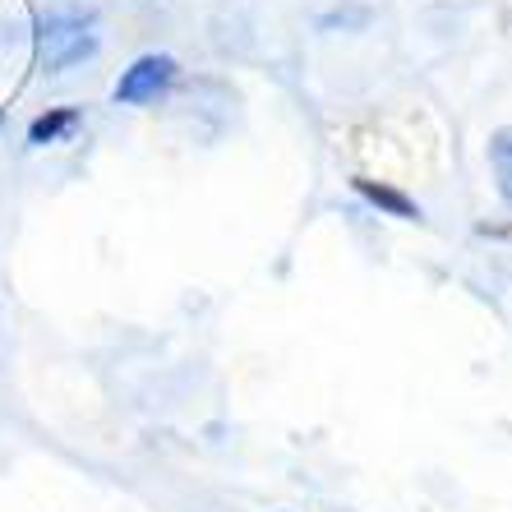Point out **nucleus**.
Wrapping results in <instances>:
<instances>
[{
	"label": "nucleus",
	"instance_id": "obj_3",
	"mask_svg": "<svg viewBox=\"0 0 512 512\" xmlns=\"http://www.w3.org/2000/svg\"><path fill=\"white\" fill-rule=\"evenodd\" d=\"M356 194L370 208H379L383 217H397V222H420V203L411 199V194H402L397 185H383V180H356Z\"/></svg>",
	"mask_w": 512,
	"mask_h": 512
},
{
	"label": "nucleus",
	"instance_id": "obj_1",
	"mask_svg": "<svg viewBox=\"0 0 512 512\" xmlns=\"http://www.w3.org/2000/svg\"><path fill=\"white\" fill-rule=\"evenodd\" d=\"M97 56V33L88 19L74 14H47L42 33H37V70L42 74H65L70 65H84Z\"/></svg>",
	"mask_w": 512,
	"mask_h": 512
},
{
	"label": "nucleus",
	"instance_id": "obj_5",
	"mask_svg": "<svg viewBox=\"0 0 512 512\" xmlns=\"http://www.w3.org/2000/svg\"><path fill=\"white\" fill-rule=\"evenodd\" d=\"M79 111L74 107H56V111H47V116H37L33 120V130H28V143L33 148H47V143H60L65 134H74V125H79Z\"/></svg>",
	"mask_w": 512,
	"mask_h": 512
},
{
	"label": "nucleus",
	"instance_id": "obj_2",
	"mask_svg": "<svg viewBox=\"0 0 512 512\" xmlns=\"http://www.w3.org/2000/svg\"><path fill=\"white\" fill-rule=\"evenodd\" d=\"M176 74H180L176 60L162 56V51H148V56H139L130 70L116 79V102H125V107H148V102H157V97L176 84Z\"/></svg>",
	"mask_w": 512,
	"mask_h": 512
},
{
	"label": "nucleus",
	"instance_id": "obj_4",
	"mask_svg": "<svg viewBox=\"0 0 512 512\" xmlns=\"http://www.w3.org/2000/svg\"><path fill=\"white\" fill-rule=\"evenodd\" d=\"M489 171H494V185H499L503 203L512 208V125L489 134Z\"/></svg>",
	"mask_w": 512,
	"mask_h": 512
}]
</instances>
